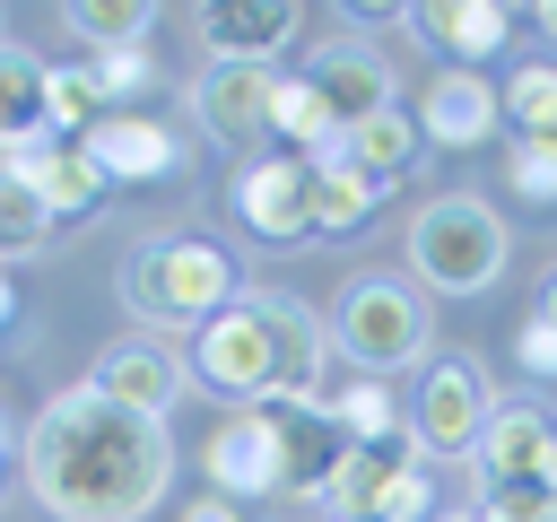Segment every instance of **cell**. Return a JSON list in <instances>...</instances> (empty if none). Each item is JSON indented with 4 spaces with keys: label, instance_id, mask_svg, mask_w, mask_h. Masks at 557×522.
I'll return each mask as SVG.
<instances>
[{
    "label": "cell",
    "instance_id": "1",
    "mask_svg": "<svg viewBox=\"0 0 557 522\" xmlns=\"http://www.w3.org/2000/svg\"><path fill=\"white\" fill-rule=\"evenodd\" d=\"M174 478L165 418H139L104 400L96 383H70L26 426V487L52 522H139Z\"/></svg>",
    "mask_w": 557,
    "mask_h": 522
},
{
    "label": "cell",
    "instance_id": "2",
    "mask_svg": "<svg viewBox=\"0 0 557 522\" xmlns=\"http://www.w3.org/2000/svg\"><path fill=\"white\" fill-rule=\"evenodd\" d=\"M322 357H331V322L278 287L235 296L218 322L191 331L183 374H200L226 400H278V409H313L322 400Z\"/></svg>",
    "mask_w": 557,
    "mask_h": 522
},
{
    "label": "cell",
    "instance_id": "3",
    "mask_svg": "<svg viewBox=\"0 0 557 522\" xmlns=\"http://www.w3.org/2000/svg\"><path fill=\"white\" fill-rule=\"evenodd\" d=\"M235 296H244V287H235V261H226L209 235H157V244H139V252L122 261V304H131L139 322H157V331H200V322H218Z\"/></svg>",
    "mask_w": 557,
    "mask_h": 522
},
{
    "label": "cell",
    "instance_id": "4",
    "mask_svg": "<svg viewBox=\"0 0 557 522\" xmlns=\"http://www.w3.org/2000/svg\"><path fill=\"white\" fill-rule=\"evenodd\" d=\"M505 252H513L505 244V217L487 200H470V191L426 200L418 226H409V261H418V278L435 296H487L505 278Z\"/></svg>",
    "mask_w": 557,
    "mask_h": 522
},
{
    "label": "cell",
    "instance_id": "5",
    "mask_svg": "<svg viewBox=\"0 0 557 522\" xmlns=\"http://www.w3.org/2000/svg\"><path fill=\"white\" fill-rule=\"evenodd\" d=\"M426 339H435V313H426V296L400 287V278H348L339 304H331V348H339L348 365H366V374L418 365Z\"/></svg>",
    "mask_w": 557,
    "mask_h": 522
},
{
    "label": "cell",
    "instance_id": "6",
    "mask_svg": "<svg viewBox=\"0 0 557 522\" xmlns=\"http://www.w3.org/2000/svg\"><path fill=\"white\" fill-rule=\"evenodd\" d=\"M487 418H496L487 374H479L470 357H435V365H426V383H418V418H409L418 452H453V461H470V452H479V435H487Z\"/></svg>",
    "mask_w": 557,
    "mask_h": 522
},
{
    "label": "cell",
    "instance_id": "7",
    "mask_svg": "<svg viewBox=\"0 0 557 522\" xmlns=\"http://www.w3.org/2000/svg\"><path fill=\"white\" fill-rule=\"evenodd\" d=\"M209 461V496L244 505V496H278V418L270 409H226L200 444Z\"/></svg>",
    "mask_w": 557,
    "mask_h": 522
},
{
    "label": "cell",
    "instance_id": "8",
    "mask_svg": "<svg viewBox=\"0 0 557 522\" xmlns=\"http://www.w3.org/2000/svg\"><path fill=\"white\" fill-rule=\"evenodd\" d=\"M235 217L261 235V244H296V235H313V165L305 157H252L244 174H235Z\"/></svg>",
    "mask_w": 557,
    "mask_h": 522
},
{
    "label": "cell",
    "instance_id": "9",
    "mask_svg": "<svg viewBox=\"0 0 557 522\" xmlns=\"http://www.w3.org/2000/svg\"><path fill=\"white\" fill-rule=\"evenodd\" d=\"M78 148L96 157L104 183H174V174L191 165V139L165 130V122H148V113H104Z\"/></svg>",
    "mask_w": 557,
    "mask_h": 522
},
{
    "label": "cell",
    "instance_id": "10",
    "mask_svg": "<svg viewBox=\"0 0 557 522\" xmlns=\"http://www.w3.org/2000/svg\"><path fill=\"white\" fill-rule=\"evenodd\" d=\"M191 104H200L209 139H261L270 104H278V61H209Z\"/></svg>",
    "mask_w": 557,
    "mask_h": 522
},
{
    "label": "cell",
    "instance_id": "11",
    "mask_svg": "<svg viewBox=\"0 0 557 522\" xmlns=\"http://www.w3.org/2000/svg\"><path fill=\"white\" fill-rule=\"evenodd\" d=\"M505 122V104H496V87H487V70H435L426 78V96H418V130H426V148H479L487 130Z\"/></svg>",
    "mask_w": 557,
    "mask_h": 522
},
{
    "label": "cell",
    "instance_id": "12",
    "mask_svg": "<svg viewBox=\"0 0 557 522\" xmlns=\"http://www.w3.org/2000/svg\"><path fill=\"white\" fill-rule=\"evenodd\" d=\"M0 165H9V174H17V183L44 200V209H52V226H61V217H96V209H104V191H113L78 139H44V148L0 157Z\"/></svg>",
    "mask_w": 557,
    "mask_h": 522
},
{
    "label": "cell",
    "instance_id": "13",
    "mask_svg": "<svg viewBox=\"0 0 557 522\" xmlns=\"http://www.w3.org/2000/svg\"><path fill=\"white\" fill-rule=\"evenodd\" d=\"M409 470H418V435H409V418L383 426V435H366V444H348V452H339V478H331V496H322L331 522H339V513H383V496H392Z\"/></svg>",
    "mask_w": 557,
    "mask_h": 522
},
{
    "label": "cell",
    "instance_id": "14",
    "mask_svg": "<svg viewBox=\"0 0 557 522\" xmlns=\"http://www.w3.org/2000/svg\"><path fill=\"white\" fill-rule=\"evenodd\" d=\"M104 400H122V409H139V418H165L174 400H183V357L174 348H157V339H122V348H104L96 357V374H87Z\"/></svg>",
    "mask_w": 557,
    "mask_h": 522
},
{
    "label": "cell",
    "instance_id": "15",
    "mask_svg": "<svg viewBox=\"0 0 557 522\" xmlns=\"http://www.w3.org/2000/svg\"><path fill=\"white\" fill-rule=\"evenodd\" d=\"M548 444H557V426L540 418V409H522V400H505L496 418H487V435H479V496H496V487H540V461H548Z\"/></svg>",
    "mask_w": 557,
    "mask_h": 522
},
{
    "label": "cell",
    "instance_id": "16",
    "mask_svg": "<svg viewBox=\"0 0 557 522\" xmlns=\"http://www.w3.org/2000/svg\"><path fill=\"white\" fill-rule=\"evenodd\" d=\"M278 418V487L287 496H305V505H322L331 496V478H339V452H348V435L331 426V409L313 400V409H270Z\"/></svg>",
    "mask_w": 557,
    "mask_h": 522
},
{
    "label": "cell",
    "instance_id": "17",
    "mask_svg": "<svg viewBox=\"0 0 557 522\" xmlns=\"http://www.w3.org/2000/svg\"><path fill=\"white\" fill-rule=\"evenodd\" d=\"M313 96H322V113L339 122V130H357V122H374V113H392V70L374 61V52H357V44H331V52H313Z\"/></svg>",
    "mask_w": 557,
    "mask_h": 522
},
{
    "label": "cell",
    "instance_id": "18",
    "mask_svg": "<svg viewBox=\"0 0 557 522\" xmlns=\"http://www.w3.org/2000/svg\"><path fill=\"white\" fill-rule=\"evenodd\" d=\"M44 139H61L52 130V70L17 44H0V157H26Z\"/></svg>",
    "mask_w": 557,
    "mask_h": 522
},
{
    "label": "cell",
    "instance_id": "19",
    "mask_svg": "<svg viewBox=\"0 0 557 522\" xmlns=\"http://www.w3.org/2000/svg\"><path fill=\"white\" fill-rule=\"evenodd\" d=\"M200 35H209L218 61H270L296 35V9L287 0H209L200 9Z\"/></svg>",
    "mask_w": 557,
    "mask_h": 522
},
{
    "label": "cell",
    "instance_id": "20",
    "mask_svg": "<svg viewBox=\"0 0 557 522\" xmlns=\"http://www.w3.org/2000/svg\"><path fill=\"white\" fill-rule=\"evenodd\" d=\"M313 165V235H357L366 217H374V200H383V183L366 174V165H348V148L331 139L322 157H305Z\"/></svg>",
    "mask_w": 557,
    "mask_h": 522
},
{
    "label": "cell",
    "instance_id": "21",
    "mask_svg": "<svg viewBox=\"0 0 557 522\" xmlns=\"http://www.w3.org/2000/svg\"><path fill=\"white\" fill-rule=\"evenodd\" d=\"M339 148H348V165H366L374 183H392L400 165H418V148H426V130H418V113H374V122H357V130H339Z\"/></svg>",
    "mask_w": 557,
    "mask_h": 522
},
{
    "label": "cell",
    "instance_id": "22",
    "mask_svg": "<svg viewBox=\"0 0 557 522\" xmlns=\"http://www.w3.org/2000/svg\"><path fill=\"white\" fill-rule=\"evenodd\" d=\"M418 26H426L444 52H496V44L513 35V9H496V0H426Z\"/></svg>",
    "mask_w": 557,
    "mask_h": 522
},
{
    "label": "cell",
    "instance_id": "23",
    "mask_svg": "<svg viewBox=\"0 0 557 522\" xmlns=\"http://www.w3.org/2000/svg\"><path fill=\"white\" fill-rule=\"evenodd\" d=\"M270 130H278V148H287V157H322V148L339 139V122L322 113V96H313V78H305V70H296V78H278Z\"/></svg>",
    "mask_w": 557,
    "mask_h": 522
},
{
    "label": "cell",
    "instance_id": "24",
    "mask_svg": "<svg viewBox=\"0 0 557 522\" xmlns=\"http://www.w3.org/2000/svg\"><path fill=\"white\" fill-rule=\"evenodd\" d=\"M61 17H70V35L96 44V52H131V44H148V26H157L148 0H70Z\"/></svg>",
    "mask_w": 557,
    "mask_h": 522
},
{
    "label": "cell",
    "instance_id": "25",
    "mask_svg": "<svg viewBox=\"0 0 557 522\" xmlns=\"http://www.w3.org/2000/svg\"><path fill=\"white\" fill-rule=\"evenodd\" d=\"M513 139H557V61H522L505 87H496Z\"/></svg>",
    "mask_w": 557,
    "mask_h": 522
},
{
    "label": "cell",
    "instance_id": "26",
    "mask_svg": "<svg viewBox=\"0 0 557 522\" xmlns=\"http://www.w3.org/2000/svg\"><path fill=\"white\" fill-rule=\"evenodd\" d=\"M44 244H52V209L0 165V270H9V261H35Z\"/></svg>",
    "mask_w": 557,
    "mask_h": 522
},
{
    "label": "cell",
    "instance_id": "27",
    "mask_svg": "<svg viewBox=\"0 0 557 522\" xmlns=\"http://www.w3.org/2000/svg\"><path fill=\"white\" fill-rule=\"evenodd\" d=\"M113 104L96 96V78H87V61H70V70H52V130L61 139H87L96 122H104Z\"/></svg>",
    "mask_w": 557,
    "mask_h": 522
},
{
    "label": "cell",
    "instance_id": "28",
    "mask_svg": "<svg viewBox=\"0 0 557 522\" xmlns=\"http://www.w3.org/2000/svg\"><path fill=\"white\" fill-rule=\"evenodd\" d=\"M322 409H331V426H339L348 444H366V435H383V426H400V409H392V391H383L374 374H366V383H348V391H331Z\"/></svg>",
    "mask_w": 557,
    "mask_h": 522
},
{
    "label": "cell",
    "instance_id": "29",
    "mask_svg": "<svg viewBox=\"0 0 557 522\" xmlns=\"http://www.w3.org/2000/svg\"><path fill=\"white\" fill-rule=\"evenodd\" d=\"M87 78H96V96H104L113 113H131V104L157 87V61H148L139 44H131V52H96V61H87Z\"/></svg>",
    "mask_w": 557,
    "mask_h": 522
},
{
    "label": "cell",
    "instance_id": "30",
    "mask_svg": "<svg viewBox=\"0 0 557 522\" xmlns=\"http://www.w3.org/2000/svg\"><path fill=\"white\" fill-rule=\"evenodd\" d=\"M505 183H513L531 209H557V139H513V148H505Z\"/></svg>",
    "mask_w": 557,
    "mask_h": 522
},
{
    "label": "cell",
    "instance_id": "31",
    "mask_svg": "<svg viewBox=\"0 0 557 522\" xmlns=\"http://www.w3.org/2000/svg\"><path fill=\"white\" fill-rule=\"evenodd\" d=\"M479 522H557V496L548 487H496L479 505Z\"/></svg>",
    "mask_w": 557,
    "mask_h": 522
},
{
    "label": "cell",
    "instance_id": "32",
    "mask_svg": "<svg viewBox=\"0 0 557 522\" xmlns=\"http://www.w3.org/2000/svg\"><path fill=\"white\" fill-rule=\"evenodd\" d=\"M383 522H435V487H426V470H409V478L383 496Z\"/></svg>",
    "mask_w": 557,
    "mask_h": 522
},
{
    "label": "cell",
    "instance_id": "33",
    "mask_svg": "<svg viewBox=\"0 0 557 522\" xmlns=\"http://www.w3.org/2000/svg\"><path fill=\"white\" fill-rule=\"evenodd\" d=\"M513 357H522L531 374H557V331H548V322L531 313V322H522V339H513Z\"/></svg>",
    "mask_w": 557,
    "mask_h": 522
},
{
    "label": "cell",
    "instance_id": "34",
    "mask_svg": "<svg viewBox=\"0 0 557 522\" xmlns=\"http://www.w3.org/2000/svg\"><path fill=\"white\" fill-rule=\"evenodd\" d=\"M183 522H235V505H226V496H191V505H183Z\"/></svg>",
    "mask_w": 557,
    "mask_h": 522
},
{
    "label": "cell",
    "instance_id": "35",
    "mask_svg": "<svg viewBox=\"0 0 557 522\" xmlns=\"http://www.w3.org/2000/svg\"><path fill=\"white\" fill-rule=\"evenodd\" d=\"M540 322H548V331H557V278H548V287H540Z\"/></svg>",
    "mask_w": 557,
    "mask_h": 522
},
{
    "label": "cell",
    "instance_id": "36",
    "mask_svg": "<svg viewBox=\"0 0 557 522\" xmlns=\"http://www.w3.org/2000/svg\"><path fill=\"white\" fill-rule=\"evenodd\" d=\"M540 487H548V496H557V444H548V461H540Z\"/></svg>",
    "mask_w": 557,
    "mask_h": 522
},
{
    "label": "cell",
    "instance_id": "37",
    "mask_svg": "<svg viewBox=\"0 0 557 522\" xmlns=\"http://www.w3.org/2000/svg\"><path fill=\"white\" fill-rule=\"evenodd\" d=\"M540 35H548V44H557V0H540Z\"/></svg>",
    "mask_w": 557,
    "mask_h": 522
},
{
    "label": "cell",
    "instance_id": "38",
    "mask_svg": "<svg viewBox=\"0 0 557 522\" xmlns=\"http://www.w3.org/2000/svg\"><path fill=\"white\" fill-rule=\"evenodd\" d=\"M9 304H17V296H9V270H0V322H9Z\"/></svg>",
    "mask_w": 557,
    "mask_h": 522
},
{
    "label": "cell",
    "instance_id": "39",
    "mask_svg": "<svg viewBox=\"0 0 557 522\" xmlns=\"http://www.w3.org/2000/svg\"><path fill=\"white\" fill-rule=\"evenodd\" d=\"M339 522H383V513H339Z\"/></svg>",
    "mask_w": 557,
    "mask_h": 522
},
{
    "label": "cell",
    "instance_id": "40",
    "mask_svg": "<svg viewBox=\"0 0 557 522\" xmlns=\"http://www.w3.org/2000/svg\"><path fill=\"white\" fill-rule=\"evenodd\" d=\"M435 522H479V513H435Z\"/></svg>",
    "mask_w": 557,
    "mask_h": 522
}]
</instances>
